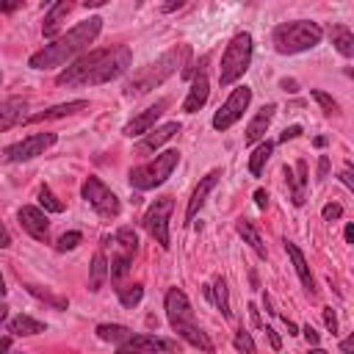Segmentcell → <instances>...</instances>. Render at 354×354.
Returning a JSON list of instances; mask_svg holds the SVG:
<instances>
[{
    "instance_id": "cell-1",
    "label": "cell",
    "mask_w": 354,
    "mask_h": 354,
    "mask_svg": "<svg viewBox=\"0 0 354 354\" xmlns=\"http://www.w3.org/2000/svg\"><path fill=\"white\" fill-rule=\"evenodd\" d=\"M133 64V50L127 44L116 47H102V50H88L80 58H75L58 77V86H100L111 83L119 75H124Z\"/></svg>"
},
{
    "instance_id": "cell-2",
    "label": "cell",
    "mask_w": 354,
    "mask_h": 354,
    "mask_svg": "<svg viewBox=\"0 0 354 354\" xmlns=\"http://www.w3.org/2000/svg\"><path fill=\"white\" fill-rule=\"evenodd\" d=\"M102 30V17H88L83 22H77L75 28H69L64 36H58L55 41L44 44L41 50H36L30 58H28V66L30 69H55V66H64L66 61H72L77 53H83Z\"/></svg>"
},
{
    "instance_id": "cell-3",
    "label": "cell",
    "mask_w": 354,
    "mask_h": 354,
    "mask_svg": "<svg viewBox=\"0 0 354 354\" xmlns=\"http://www.w3.org/2000/svg\"><path fill=\"white\" fill-rule=\"evenodd\" d=\"M188 58H191V47H188V44H180V47L166 50L163 55H158L155 61H149L147 66H141L138 72H133V75L124 80L122 94H124V97H144V94H149V91L158 88L163 80H169V77L183 66V61H188Z\"/></svg>"
},
{
    "instance_id": "cell-4",
    "label": "cell",
    "mask_w": 354,
    "mask_h": 354,
    "mask_svg": "<svg viewBox=\"0 0 354 354\" xmlns=\"http://www.w3.org/2000/svg\"><path fill=\"white\" fill-rule=\"evenodd\" d=\"M166 318H169L174 335L183 337L188 346H194V348H199L205 354H213L216 351V346L207 337V332L194 321V307H191L188 296L180 288H169L166 290Z\"/></svg>"
},
{
    "instance_id": "cell-5",
    "label": "cell",
    "mask_w": 354,
    "mask_h": 354,
    "mask_svg": "<svg viewBox=\"0 0 354 354\" xmlns=\"http://www.w3.org/2000/svg\"><path fill=\"white\" fill-rule=\"evenodd\" d=\"M324 39V30L318 22L313 19H293V22H282L274 28L271 33V41H274V50L279 55H296V53H304V50H313L318 47Z\"/></svg>"
},
{
    "instance_id": "cell-6",
    "label": "cell",
    "mask_w": 354,
    "mask_h": 354,
    "mask_svg": "<svg viewBox=\"0 0 354 354\" xmlns=\"http://www.w3.org/2000/svg\"><path fill=\"white\" fill-rule=\"evenodd\" d=\"M252 53H254L252 33L249 30H238L230 39L227 50L221 53V64H218V83H221V88H227V86H232L235 80L243 77V72L252 64Z\"/></svg>"
},
{
    "instance_id": "cell-7",
    "label": "cell",
    "mask_w": 354,
    "mask_h": 354,
    "mask_svg": "<svg viewBox=\"0 0 354 354\" xmlns=\"http://www.w3.org/2000/svg\"><path fill=\"white\" fill-rule=\"evenodd\" d=\"M177 163H180V152H177V149H163V152L155 155L149 163H141V166L130 169L127 183H130V188H136V191H152V188L163 185V183L171 177V171L177 169Z\"/></svg>"
},
{
    "instance_id": "cell-8",
    "label": "cell",
    "mask_w": 354,
    "mask_h": 354,
    "mask_svg": "<svg viewBox=\"0 0 354 354\" xmlns=\"http://www.w3.org/2000/svg\"><path fill=\"white\" fill-rule=\"evenodd\" d=\"M80 196L97 210V216L102 218H116L122 213V202L119 196L100 180V177H86L83 185H80Z\"/></svg>"
},
{
    "instance_id": "cell-9",
    "label": "cell",
    "mask_w": 354,
    "mask_h": 354,
    "mask_svg": "<svg viewBox=\"0 0 354 354\" xmlns=\"http://www.w3.org/2000/svg\"><path fill=\"white\" fill-rule=\"evenodd\" d=\"M171 210H174V199L171 196H158L149 210L144 213V230L155 238V243L160 249H169L171 246V238H169V218H171Z\"/></svg>"
},
{
    "instance_id": "cell-10",
    "label": "cell",
    "mask_w": 354,
    "mask_h": 354,
    "mask_svg": "<svg viewBox=\"0 0 354 354\" xmlns=\"http://www.w3.org/2000/svg\"><path fill=\"white\" fill-rule=\"evenodd\" d=\"M249 102H252V88L249 86H235L230 91V97L224 100V105L213 113V130H218V133L230 130L243 116V111L249 108Z\"/></svg>"
},
{
    "instance_id": "cell-11",
    "label": "cell",
    "mask_w": 354,
    "mask_h": 354,
    "mask_svg": "<svg viewBox=\"0 0 354 354\" xmlns=\"http://www.w3.org/2000/svg\"><path fill=\"white\" fill-rule=\"evenodd\" d=\"M58 141V136L55 133H33V136H28V138H22V141H17V144H8L6 149H3V160L6 163H22V160H33L36 155H44V149H50L53 144Z\"/></svg>"
},
{
    "instance_id": "cell-12",
    "label": "cell",
    "mask_w": 354,
    "mask_h": 354,
    "mask_svg": "<svg viewBox=\"0 0 354 354\" xmlns=\"http://www.w3.org/2000/svg\"><path fill=\"white\" fill-rule=\"evenodd\" d=\"M205 64H207V55H202V61H199V66H196V72H194V80H191V86H188V94H185V100H183V111H185V113H196V111L207 102V97H210V80H207Z\"/></svg>"
},
{
    "instance_id": "cell-13",
    "label": "cell",
    "mask_w": 354,
    "mask_h": 354,
    "mask_svg": "<svg viewBox=\"0 0 354 354\" xmlns=\"http://www.w3.org/2000/svg\"><path fill=\"white\" fill-rule=\"evenodd\" d=\"M166 108H169V100H166V97H163V100H155V105H149V108H144L141 113H136V116L122 127V133H124L127 138L147 136L149 130H155V122L163 116Z\"/></svg>"
},
{
    "instance_id": "cell-14",
    "label": "cell",
    "mask_w": 354,
    "mask_h": 354,
    "mask_svg": "<svg viewBox=\"0 0 354 354\" xmlns=\"http://www.w3.org/2000/svg\"><path fill=\"white\" fill-rule=\"evenodd\" d=\"M174 348H177V343L141 332V335H133L130 340H124L122 346H116V354H158V351H174Z\"/></svg>"
},
{
    "instance_id": "cell-15",
    "label": "cell",
    "mask_w": 354,
    "mask_h": 354,
    "mask_svg": "<svg viewBox=\"0 0 354 354\" xmlns=\"http://www.w3.org/2000/svg\"><path fill=\"white\" fill-rule=\"evenodd\" d=\"M19 227H22L33 241H47V235H50L47 210H41V207H36V205H22V207H19Z\"/></svg>"
},
{
    "instance_id": "cell-16",
    "label": "cell",
    "mask_w": 354,
    "mask_h": 354,
    "mask_svg": "<svg viewBox=\"0 0 354 354\" xmlns=\"http://www.w3.org/2000/svg\"><path fill=\"white\" fill-rule=\"evenodd\" d=\"M218 177H221V171H218V169H213V171H207V174L199 180V185L194 188V194H191V199H188V207H185V224H191V221L196 218V213L202 210V205H205L207 194L216 188Z\"/></svg>"
},
{
    "instance_id": "cell-17",
    "label": "cell",
    "mask_w": 354,
    "mask_h": 354,
    "mask_svg": "<svg viewBox=\"0 0 354 354\" xmlns=\"http://www.w3.org/2000/svg\"><path fill=\"white\" fill-rule=\"evenodd\" d=\"M282 174H285V180H288V185H290V202H293L296 207H301L304 199H307V196H304V188H307V160L299 158L296 166H285Z\"/></svg>"
},
{
    "instance_id": "cell-18",
    "label": "cell",
    "mask_w": 354,
    "mask_h": 354,
    "mask_svg": "<svg viewBox=\"0 0 354 354\" xmlns=\"http://www.w3.org/2000/svg\"><path fill=\"white\" fill-rule=\"evenodd\" d=\"M274 113H277V105L274 102H268V105H263L254 116H252V122L246 124V133H243V144H260L263 141V136H266V130H268V124H271V119H274Z\"/></svg>"
},
{
    "instance_id": "cell-19",
    "label": "cell",
    "mask_w": 354,
    "mask_h": 354,
    "mask_svg": "<svg viewBox=\"0 0 354 354\" xmlns=\"http://www.w3.org/2000/svg\"><path fill=\"white\" fill-rule=\"evenodd\" d=\"M180 133V122H166V124H160V127H155V130H149L141 141H138V152L141 155H147V152H155V149H160L169 138H174Z\"/></svg>"
},
{
    "instance_id": "cell-20",
    "label": "cell",
    "mask_w": 354,
    "mask_h": 354,
    "mask_svg": "<svg viewBox=\"0 0 354 354\" xmlns=\"http://www.w3.org/2000/svg\"><path fill=\"white\" fill-rule=\"evenodd\" d=\"M25 111H28V102H25L22 97H6L3 105H0V130L6 133V130H11L14 124L28 122Z\"/></svg>"
},
{
    "instance_id": "cell-21",
    "label": "cell",
    "mask_w": 354,
    "mask_h": 354,
    "mask_svg": "<svg viewBox=\"0 0 354 354\" xmlns=\"http://www.w3.org/2000/svg\"><path fill=\"white\" fill-rule=\"evenodd\" d=\"M72 11V3L69 0H58V3H53L50 8H47V14H44V22H41V36L44 39H58L55 33H58V28H61V22H64V17Z\"/></svg>"
},
{
    "instance_id": "cell-22",
    "label": "cell",
    "mask_w": 354,
    "mask_h": 354,
    "mask_svg": "<svg viewBox=\"0 0 354 354\" xmlns=\"http://www.w3.org/2000/svg\"><path fill=\"white\" fill-rule=\"evenodd\" d=\"M86 108H88V100H72V102H61V105L44 108V111H39V113L28 116V122H30V124H36V122H47V119H64V116H72V113L86 111Z\"/></svg>"
},
{
    "instance_id": "cell-23",
    "label": "cell",
    "mask_w": 354,
    "mask_h": 354,
    "mask_svg": "<svg viewBox=\"0 0 354 354\" xmlns=\"http://www.w3.org/2000/svg\"><path fill=\"white\" fill-rule=\"evenodd\" d=\"M285 252H288V257H290V263H293V268H296V274H299L304 290L313 296V293H315V279H313V274H310V266H307L301 249H299L293 241H285Z\"/></svg>"
},
{
    "instance_id": "cell-24",
    "label": "cell",
    "mask_w": 354,
    "mask_h": 354,
    "mask_svg": "<svg viewBox=\"0 0 354 354\" xmlns=\"http://www.w3.org/2000/svg\"><path fill=\"white\" fill-rule=\"evenodd\" d=\"M6 332L8 335H17V337H30V335H41L47 326L41 324V321H36V318H30V315H17V318H8L6 324Z\"/></svg>"
},
{
    "instance_id": "cell-25",
    "label": "cell",
    "mask_w": 354,
    "mask_h": 354,
    "mask_svg": "<svg viewBox=\"0 0 354 354\" xmlns=\"http://www.w3.org/2000/svg\"><path fill=\"white\" fill-rule=\"evenodd\" d=\"M202 290H205V296L221 310V315L224 318H232V310H230V296H227V279L224 277H216L210 285H202Z\"/></svg>"
},
{
    "instance_id": "cell-26",
    "label": "cell",
    "mask_w": 354,
    "mask_h": 354,
    "mask_svg": "<svg viewBox=\"0 0 354 354\" xmlns=\"http://www.w3.org/2000/svg\"><path fill=\"white\" fill-rule=\"evenodd\" d=\"M108 277H111V263H108V257H105L102 252H97V254L91 257V266H88V290L97 293V290L105 285Z\"/></svg>"
},
{
    "instance_id": "cell-27",
    "label": "cell",
    "mask_w": 354,
    "mask_h": 354,
    "mask_svg": "<svg viewBox=\"0 0 354 354\" xmlns=\"http://www.w3.org/2000/svg\"><path fill=\"white\" fill-rule=\"evenodd\" d=\"M235 230H238V235L243 238V243H249L252 249H254V254L260 257V260H266V243H263V238H260V232H257V227L249 221V218H238L235 221Z\"/></svg>"
},
{
    "instance_id": "cell-28",
    "label": "cell",
    "mask_w": 354,
    "mask_h": 354,
    "mask_svg": "<svg viewBox=\"0 0 354 354\" xmlns=\"http://www.w3.org/2000/svg\"><path fill=\"white\" fill-rule=\"evenodd\" d=\"M329 39H332V47L343 55V58H351L354 55V33L346 28V25H329Z\"/></svg>"
},
{
    "instance_id": "cell-29",
    "label": "cell",
    "mask_w": 354,
    "mask_h": 354,
    "mask_svg": "<svg viewBox=\"0 0 354 354\" xmlns=\"http://www.w3.org/2000/svg\"><path fill=\"white\" fill-rule=\"evenodd\" d=\"M113 246H116V254H124V257H136L138 254V235L133 227H119L116 235H113Z\"/></svg>"
},
{
    "instance_id": "cell-30",
    "label": "cell",
    "mask_w": 354,
    "mask_h": 354,
    "mask_svg": "<svg viewBox=\"0 0 354 354\" xmlns=\"http://www.w3.org/2000/svg\"><path fill=\"white\" fill-rule=\"evenodd\" d=\"M271 152H274V141H260V144L252 149V155H249V171H252V177H260V174H263V169H266Z\"/></svg>"
},
{
    "instance_id": "cell-31",
    "label": "cell",
    "mask_w": 354,
    "mask_h": 354,
    "mask_svg": "<svg viewBox=\"0 0 354 354\" xmlns=\"http://www.w3.org/2000/svg\"><path fill=\"white\" fill-rule=\"evenodd\" d=\"M97 337H100V340H108V343L122 346L124 340H130V337H133V329H130V326H124V324H100V326H97Z\"/></svg>"
},
{
    "instance_id": "cell-32",
    "label": "cell",
    "mask_w": 354,
    "mask_h": 354,
    "mask_svg": "<svg viewBox=\"0 0 354 354\" xmlns=\"http://www.w3.org/2000/svg\"><path fill=\"white\" fill-rule=\"evenodd\" d=\"M116 296H119V301H122L124 307H136V304L144 299V285H138V282L122 285V288H116Z\"/></svg>"
},
{
    "instance_id": "cell-33",
    "label": "cell",
    "mask_w": 354,
    "mask_h": 354,
    "mask_svg": "<svg viewBox=\"0 0 354 354\" xmlns=\"http://www.w3.org/2000/svg\"><path fill=\"white\" fill-rule=\"evenodd\" d=\"M39 205H41V210H47V213H64V202L50 191V185H41V188H39Z\"/></svg>"
},
{
    "instance_id": "cell-34",
    "label": "cell",
    "mask_w": 354,
    "mask_h": 354,
    "mask_svg": "<svg viewBox=\"0 0 354 354\" xmlns=\"http://www.w3.org/2000/svg\"><path fill=\"white\" fill-rule=\"evenodd\" d=\"M28 293H30V296H36V299H41V301H47V304H53L55 310H66V304H69L66 299H61V296H53L50 290H41L39 285H28Z\"/></svg>"
},
{
    "instance_id": "cell-35",
    "label": "cell",
    "mask_w": 354,
    "mask_h": 354,
    "mask_svg": "<svg viewBox=\"0 0 354 354\" xmlns=\"http://www.w3.org/2000/svg\"><path fill=\"white\" fill-rule=\"evenodd\" d=\"M232 346H235L238 354H257V346H254V340H252V335H249L246 329H238V332H235Z\"/></svg>"
},
{
    "instance_id": "cell-36",
    "label": "cell",
    "mask_w": 354,
    "mask_h": 354,
    "mask_svg": "<svg viewBox=\"0 0 354 354\" xmlns=\"http://www.w3.org/2000/svg\"><path fill=\"white\" fill-rule=\"evenodd\" d=\"M310 97L321 105V111H324V113H337V102L332 100V94H326V91H321V88H313V91H310Z\"/></svg>"
},
{
    "instance_id": "cell-37",
    "label": "cell",
    "mask_w": 354,
    "mask_h": 354,
    "mask_svg": "<svg viewBox=\"0 0 354 354\" xmlns=\"http://www.w3.org/2000/svg\"><path fill=\"white\" fill-rule=\"evenodd\" d=\"M80 241H83V235H80L77 230H72V232H64V235L58 238L55 249H58V252H72V249H77Z\"/></svg>"
},
{
    "instance_id": "cell-38",
    "label": "cell",
    "mask_w": 354,
    "mask_h": 354,
    "mask_svg": "<svg viewBox=\"0 0 354 354\" xmlns=\"http://www.w3.org/2000/svg\"><path fill=\"white\" fill-rule=\"evenodd\" d=\"M321 216H324V221H335V218L343 216V205H337V202H326V205L321 207Z\"/></svg>"
},
{
    "instance_id": "cell-39",
    "label": "cell",
    "mask_w": 354,
    "mask_h": 354,
    "mask_svg": "<svg viewBox=\"0 0 354 354\" xmlns=\"http://www.w3.org/2000/svg\"><path fill=\"white\" fill-rule=\"evenodd\" d=\"M337 180H340V183L354 194V166H351V163H343V169H340Z\"/></svg>"
},
{
    "instance_id": "cell-40",
    "label": "cell",
    "mask_w": 354,
    "mask_h": 354,
    "mask_svg": "<svg viewBox=\"0 0 354 354\" xmlns=\"http://www.w3.org/2000/svg\"><path fill=\"white\" fill-rule=\"evenodd\" d=\"M301 133H304V127H301V124H290V127H285V130L279 133V144H288V141L299 138Z\"/></svg>"
},
{
    "instance_id": "cell-41",
    "label": "cell",
    "mask_w": 354,
    "mask_h": 354,
    "mask_svg": "<svg viewBox=\"0 0 354 354\" xmlns=\"http://www.w3.org/2000/svg\"><path fill=\"white\" fill-rule=\"evenodd\" d=\"M324 324H326V329H329L332 335L337 332V315H335L332 307H324Z\"/></svg>"
},
{
    "instance_id": "cell-42",
    "label": "cell",
    "mask_w": 354,
    "mask_h": 354,
    "mask_svg": "<svg viewBox=\"0 0 354 354\" xmlns=\"http://www.w3.org/2000/svg\"><path fill=\"white\" fill-rule=\"evenodd\" d=\"M263 332H266V337H268L271 348H274V351H279V348H282V340H279V335L274 332V326H263Z\"/></svg>"
},
{
    "instance_id": "cell-43",
    "label": "cell",
    "mask_w": 354,
    "mask_h": 354,
    "mask_svg": "<svg viewBox=\"0 0 354 354\" xmlns=\"http://www.w3.org/2000/svg\"><path fill=\"white\" fill-rule=\"evenodd\" d=\"M329 166H332L329 163V155H321L318 158V180H326L329 177Z\"/></svg>"
},
{
    "instance_id": "cell-44",
    "label": "cell",
    "mask_w": 354,
    "mask_h": 354,
    "mask_svg": "<svg viewBox=\"0 0 354 354\" xmlns=\"http://www.w3.org/2000/svg\"><path fill=\"white\" fill-rule=\"evenodd\" d=\"M301 335H304V340H307L310 346H318V340H321V337H318V332H315L310 324H307V326H301Z\"/></svg>"
},
{
    "instance_id": "cell-45",
    "label": "cell",
    "mask_w": 354,
    "mask_h": 354,
    "mask_svg": "<svg viewBox=\"0 0 354 354\" xmlns=\"http://www.w3.org/2000/svg\"><path fill=\"white\" fill-rule=\"evenodd\" d=\"M279 88H285L288 94H296L299 91V83L293 77H279Z\"/></svg>"
},
{
    "instance_id": "cell-46",
    "label": "cell",
    "mask_w": 354,
    "mask_h": 354,
    "mask_svg": "<svg viewBox=\"0 0 354 354\" xmlns=\"http://www.w3.org/2000/svg\"><path fill=\"white\" fill-rule=\"evenodd\" d=\"M340 354H354V332L340 340Z\"/></svg>"
},
{
    "instance_id": "cell-47",
    "label": "cell",
    "mask_w": 354,
    "mask_h": 354,
    "mask_svg": "<svg viewBox=\"0 0 354 354\" xmlns=\"http://www.w3.org/2000/svg\"><path fill=\"white\" fill-rule=\"evenodd\" d=\"M254 205H257L260 210H266V205H268V194H266L263 188H257V191H254Z\"/></svg>"
},
{
    "instance_id": "cell-48",
    "label": "cell",
    "mask_w": 354,
    "mask_h": 354,
    "mask_svg": "<svg viewBox=\"0 0 354 354\" xmlns=\"http://www.w3.org/2000/svg\"><path fill=\"white\" fill-rule=\"evenodd\" d=\"M343 238H346L348 243H354V224H346V230H343Z\"/></svg>"
},
{
    "instance_id": "cell-49",
    "label": "cell",
    "mask_w": 354,
    "mask_h": 354,
    "mask_svg": "<svg viewBox=\"0 0 354 354\" xmlns=\"http://www.w3.org/2000/svg\"><path fill=\"white\" fill-rule=\"evenodd\" d=\"M249 313H252V321H254V326H260V310H257L254 304H249Z\"/></svg>"
},
{
    "instance_id": "cell-50",
    "label": "cell",
    "mask_w": 354,
    "mask_h": 354,
    "mask_svg": "<svg viewBox=\"0 0 354 354\" xmlns=\"http://www.w3.org/2000/svg\"><path fill=\"white\" fill-rule=\"evenodd\" d=\"M313 144H315L318 149H324V147H326V136H315V138H313Z\"/></svg>"
},
{
    "instance_id": "cell-51",
    "label": "cell",
    "mask_w": 354,
    "mask_h": 354,
    "mask_svg": "<svg viewBox=\"0 0 354 354\" xmlns=\"http://www.w3.org/2000/svg\"><path fill=\"white\" fill-rule=\"evenodd\" d=\"M0 246H3V249L11 246V232H8V230H3V243H0Z\"/></svg>"
},
{
    "instance_id": "cell-52",
    "label": "cell",
    "mask_w": 354,
    "mask_h": 354,
    "mask_svg": "<svg viewBox=\"0 0 354 354\" xmlns=\"http://www.w3.org/2000/svg\"><path fill=\"white\" fill-rule=\"evenodd\" d=\"M307 354H326L321 346H313V348H307Z\"/></svg>"
},
{
    "instance_id": "cell-53",
    "label": "cell",
    "mask_w": 354,
    "mask_h": 354,
    "mask_svg": "<svg viewBox=\"0 0 354 354\" xmlns=\"http://www.w3.org/2000/svg\"><path fill=\"white\" fill-rule=\"evenodd\" d=\"M17 354H22V351H17Z\"/></svg>"
}]
</instances>
